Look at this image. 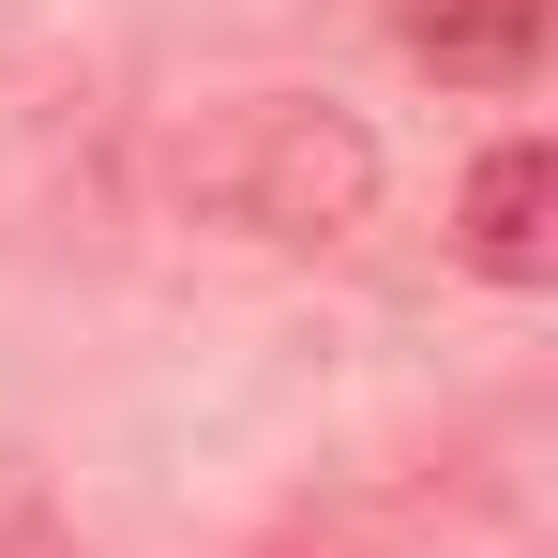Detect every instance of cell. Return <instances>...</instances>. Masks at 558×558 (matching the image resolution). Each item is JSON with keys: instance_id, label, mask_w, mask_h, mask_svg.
Returning a JSON list of instances; mask_svg holds the SVG:
<instances>
[{"instance_id": "3957f363", "label": "cell", "mask_w": 558, "mask_h": 558, "mask_svg": "<svg viewBox=\"0 0 558 558\" xmlns=\"http://www.w3.org/2000/svg\"><path fill=\"white\" fill-rule=\"evenodd\" d=\"M544 46V0H408V61L438 76H529Z\"/></svg>"}, {"instance_id": "7a4b0ae2", "label": "cell", "mask_w": 558, "mask_h": 558, "mask_svg": "<svg viewBox=\"0 0 558 558\" xmlns=\"http://www.w3.org/2000/svg\"><path fill=\"white\" fill-rule=\"evenodd\" d=\"M453 242H468V272H498V287H544L558 272V151L544 136H498V151L468 167Z\"/></svg>"}, {"instance_id": "6da1fadb", "label": "cell", "mask_w": 558, "mask_h": 558, "mask_svg": "<svg viewBox=\"0 0 558 558\" xmlns=\"http://www.w3.org/2000/svg\"><path fill=\"white\" fill-rule=\"evenodd\" d=\"M182 182L211 196L227 227H257V242H348L377 211V136L332 92H242L182 151Z\"/></svg>"}]
</instances>
